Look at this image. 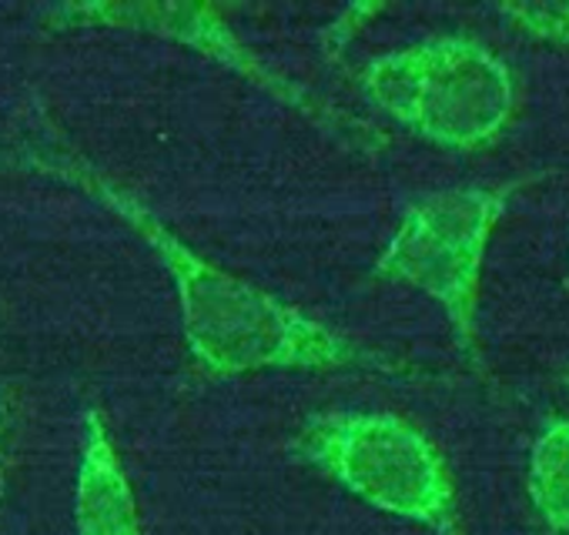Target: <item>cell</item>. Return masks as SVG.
Wrapping results in <instances>:
<instances>
[{
	"label": "cell",
	"mask_w": 569,
	"mask_h": 535,
	"mask_svg": "<svg viewBox=\"0 0 569 535\" xmlns=\"http://www.w3.org/2000/svg\"><path fill=\"white\" fill-rule=\"evenodd\" d=\"M366 98L439 148L472 151L502 134L516 88L509 68L472 38H429L366 64Z\"/></svg>",
	"instance_id": "obj_3"
},
{
	"label": "cell",
	"mask_w": 569,
	"mask_h": 535,
	"mask_svg": "<svg viewBox=\"0 0 569 535\" xmlns=\"http://www.w3.org/2000/svg\"><path fill=\"white\" fill-rule=\"evenodd\" d=\"M14 398L0 388V498H4V485H8V462H11V445H14Z\"/></svg>",
	"instance_id": "obj_9"
},
{
	"label": "cell",
	"mask_w": 569,
	"mask_h": 535,
	"mask_svg": "<svg viewBox=\"0 0 569 535\" xmlns=\"http://www.w3.org/2000/svg\"><path fill=\"white\" fill-rule=\"evenodd\" d=\"M71 512L74 535H144L138 498L121 465L118 445L94 408L81 422V458Z\"/></svg>",
	"instance_id": "obj_6"
},
{
	"label": "cell",
	"mask_w": 569,
	"mask_h": 535,
	"mask_svg": "<svg viewBox=\"0 0 569 535\" xmlns=\"http://www.w3.org/2000/svg\"><path fill=\"white\" fill-rule=\"evenodd\" d=\"M506 211V191L446 188L416 198L376 261V275L429 295L469 349L489 234Z\"/></svg>",
	"instance_id": "obj_4"
},
{
	"label": "cell",
	"mask_w": 569,
	"mask_h": 535,
	"mask_svg": "<svg viewBox=\"0 0 569 535\" xmlns=\"http://www.w3.org/2000/svg\"><path fill=\"white\" fill-rule=\"evenodd\" d=\"M526 488L536 515L556 535L569 532V422H549L529 452Z\"/></svg>",
	"instance_id": "obj_7"
},
{
	"label": "cell",
	"mask_w": 569,
	"mask_h": 535,
	"mask_svg": "<svg viewBox=\"0 0 569 535\" xmlns=\"http://www.w3.org/2000/svg\"><path fill=\"white\" fill-rule=\"evenodd\" d=\"M289 452L359 502L436 535L459 532L456 482L432 438L392 412L309 415Z\"/></svg>",
	"instance_id": "obj_2"
},
{
	"label": "cell",
	"mask_w": 569,
	"mask_h": 535,
	"mask_svg": "<svg viewBox=\"0 0 569 535\" xmlns=\"http://www.w3.org/2000/svg\"><path fill=\"white\" fill-rule=\"evenodd\" d=\"M51 171L101 198L151 244L174 285L184 345L201 372L234 378L268 369H386V362L359 342L208 261L134 194L81 161H61L51 164Z\"/></svg>",
	"instance_id": "obj_1"
},
{
	"label": "cell",
	"mask_w": 569,
	"mask_h": 535,
	"mask_svg": "<svg viewBox=\"0 0 569 535\" xmlns=\"http://www.w3.org/2000/svg\"><path fill=\"white\" fill-rule=\"evenodd\" d=\"M58 21H74V24H98V28H124V31H141V34H158L181 41L204 58L244 74L248 81L261 84L274 98L296 104L299 111L312 114V94L284 81L281 74L268 71L234 34L218 21L211 8H188V4H71L54 14Z\"/></svg>",
	"instance_id": "obj_5"
},
{
	"label": "cell",
	"mask_w": 569,
	"mask_h": 535,
	"mask_svg": "<svg viewBox=\"0 0 569 535\" xmlns=\"http://www.w3.org/2000/svg\"><path fill=\"white\" fill-rule=\"evenodd\" d=\"M496 14L519 34L569 48V4H509L496 8Z\"/></svg>",
	"instance_id": "obj_8"
}]
</instances>
